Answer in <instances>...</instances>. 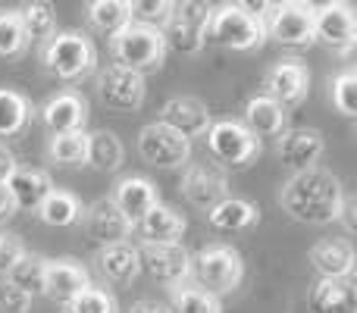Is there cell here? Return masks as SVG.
Instances as JSON below:
<instances>
[{
  "mask_svg": "<svg viewBox=\"0 0 357 313\" xmlns=\"http://www.w3.org/2000/svg\"><path fill=\"white\" fill-rule=\"evenodd\" d=\"M135 226L142 229L144 241H160V245H176V241L185 235V220L176 213V210L163 207L160 201H157Z\"/></svg>",
  "mask_w": 357,
  "mask_h": 313,
  "instance_id": "603a6c76",
  "label": "cell"
},
{
  "mask_svg": "<svg viewBox=\"0 0 357 313\" xmlns=\"http://www.w3.org/2000/svg\"><path fill=\"white\" fill-rule=\"evenodd\" d=\"M138 154L148 160L151 166L176 169V166L188 163L191 142H185L178 132L167 129L163 123H148L142 132H138Z\"/></svg>",
  "mask_w": 357,
  "mask_h": 313,
  "instance_id": "ba28073f",
  "label": "cell"
},
{
  "mask_svg": "<svg viewBox=\"0 0 357 313\" xmlns=\"http://www.w3.org/2000/svg\"><path fill=\"white\" fill-rule=\"evenodd\" d=\"M310 91V72L304 63L282 60L264 75V98L276 100L282 110L298 107Z\"/></svg>",
  "mask_w": 357,
  "mask_h": 313,
  "instance_id": "8fae6325",
  "label": "cell"
},
{
  "mask_svg": "<svg viewBox=\"0 0 357 313\" xmlns=\"http://www.w3.org/2000/svg\"><path fill=\"white\" fill-rule=\"evenodd\" d=\"M163 35V44H167V50H176V54L182 56H195L204 50V41H207V31L204 29H195V25L182 22V19H169V25L160 31Z\"/></svg>",
  "mask_w": 357,
  "mask_h": 313,
  "instance_id": "f546056e",
  "label": "cell"
},
{
  "mask_svg": "<svg viewBox=\"0 0 357 313\" xmlns=\"http://www.w3.org/2000/svg\"><path fill=\"white\" fill-rule=\"evenodd\" d=\"M113 204L119 207V213L135 226L144 213L157 204V188L148 182L144 176H126L123 182L116 185V194H113Z\"/></svg>",
  "mask_w": 357,
  "mask_h": 313,
  "instance_id": "44dd1931",
  "label": "cell"
},
{
  "mask_svg": "<svg viewBox=\"0 0 357 313\" xmlns=\"http://www.w3.org/2000/svg\"><path fill=\"white\" fill-rule=\"evenodd\" d=\"M47 264H50V260H44L41 254H29V251H25L22 257L13 264V270L6 273L3 279H10V282L16 285L19 291H25L29 298L44 295V282H47Z\"/></svg>",
  "mask_w": 357,
  "mask_h": 313,
  "instance_id": "4316f807",
  "label": "cell"
},
{
  "mask_svg": "<svg viewBox=\"0 0 357 313\" xmlns=\"http://www.w3.org/2000/svg\"><path fill=\"white\" fill-rule=\"evenodd\" d=\"M29 35H25L22 22H19V13H0V56L6 60H16L29 50Z\"/></svg>",
  "mask_w": 357,
  "mask_h": 313,
  "instance_id": "d590c367",
  "label": "cell"
},
{
  "mask_svg": "<svg viewBox=\"0 0 357 313\" xmlns=\"http://www.w3.org/2000/svg\"><path fill=\"white\" fill-rule=\"evenodd\" d=\"M157 123H163L167 129L178 132L185 142H191V138L207 135V129L213 125V119H210V110H207L204 100H197V98H173V100L163 104L160 119H157Z\"/></svg>",
  "mask_w": 357,
  "mask_h": 313,
  "instance_id": "4fadbf2b",
  "label": "cell"
},
{
  "mask_svg": "<svg viewBox=\"0 0 357 313\" xmlns=\"http://www.w3.org/2000/svg\"><path fill=\"white\" fill-rule=\"evenodd\" d=\"M25 254V245H22V238L19 235H13V232H3L0 229V276H6V273L13 270V264H16L19 257Z\"/></svg>",
  "mask_w": 357,
  "mask_h": 313,
  "instance_id": "b9f144b4",
  "label": "cell"
},
{
  "mask_svg": "<svg viewBox=\"0 0 357 313\" xmlns=\"http://www.w3.org/2000/svg\"><path fill=\"white\" fill-rule=\"evenodd\" d=\"M13 213H16V207H13V197H10V191H6V185H0V222L10 220Z\"/></svg>",
  "mask_w": 357,
  "mask_h": 313,
  "instance_id": "f6af8a7d",
  "label": "cell"
},
{
  "mask_svg": "<svg viewBox=\"0 0 357 313\" xmlns=\"http://www.w3.org/2000/svg\"><path fill=\"white\" fill-rule=\"evenodd\" d=\"M135 251H138V264H142V270H148L151 276L160 279V282H182V279L191 273V257L182 247V241H176V245L142 241Z\"/></svg>",
  "mask_w": 357,
  "mask_h": 313,
  "instance_id": "7c38bea8",
  "label": "cell"
},
{
  "mask_svg": "<svg viewBox=\"0 0 357 313\" xmlns=\"http://www.w3.org/2000/svg\"><path fill=\"white\" fill-rule=\"evenodd\" d=\"M66 313H116V301L104 289H88L73 304H66Z\"/></svg>",
  "mask_w": 357,
  "mask_h": 313,
  "instance_id": "f35d334b",
  "label": "cell"
},
{
  "mask_svg": "<svg viewBox=\"0 0 357 313\" xmlns=\"http://www.w3.org/2000/svg\"><path fill=\"white\" fill-rule=\"evenodd\" d=\"M38 216H41V222H47V226H56V229H66V226H75V222L82 220V204L75 194H69V191H50L47 201L38 207Z\"/></svg>",
  "mask_w": 357,
  "mask_h": 313,
  "instance_id": "83f0119b",
  "label": "cell"
},
{
  "mask_svg": "<svg viewBox=\"0 0 357 313\" xmlns=\"http://www.w3.org/2000/svg\"><path fill=\"white\" fill-rule=\"evenodd\" d=\"M16 172V157L6 144H0V185H6V178Z\"/></svg>",
  "mask_w": 357,
  "mask_h": 313,
  "instance_id": "ee69618b",
  "label": "cell"
},
{
  "mask_svg": "<svg viewBox=\"0 0 357 313\" xmlns=\"http://www.w3.org/2000/svg\"><path fill=\"white\" fill-rule=\"evenodd\" d=\"M204 138H207L210 154L229 166H245L260 154V138H254L251 132L241 123H235V119H220V123H213Z\"/></svg>",
  "mask_w": 357,
  "mask_h": 313,
  "instance_id": "52a82bcc",
  "label": "cell"
},
{
  "mask_svg": "<svg viewBox=\"0 0 357 313\" xmlns=\"http://www.w3.org/2000/svg\"><path fill=\"white\" fill-rule=\"evenodd\" d=\"M342 307H357L351 279H320L310 289V310L314 313H335Z\"/></svg>",
  "mask_w": 357,
  "mask_h": 313,
  "instance_id": "484cf974",
  "label": "cell"
},
{
  "mask_svg": "<svg viewBox=\"0 0 357 313\" xmlns=\"http://www.w3.org/2000/svg\"><path fill=\"white\" fill-rule=\"evenodd\" d=\"M41 119L54 135H69V132H82L88 123V104L82 94L63 91L54 94L47 104L41 107Z\"/></svg>",
  "mask_w": 357,
  "mask_h": 313,
  "instance_id": "e0dca14e",
  "label": "cell"
},
{
  "mask_svg": "<svg viewBox=\"0 0 357 313\" xmlns=\"http://www.w3.org/2000/svg\"><path fill=\"white\" fill-rule=\"evenodd\" d=\"M339 220H342V226H345L348 232H354V229H357V201H354V197L345 194L342 210H339Z\"/></svg>",
  "mask_w": 357,
  "mask_h": 313,
  "instance_id": "7bdbcfd3",
  "label": "cell"
},
{
  "mask_svg": "<svg viewBox=\"0 0 357 313\" xmlns=\"http://www.w3.org/2000/svg\"><path fill=\"white\" fill-rule=\"evenodd\" d=\"M323 148H326V142H323V135L317 129H289L279 135V160H282V166H289L291 172H307L314 169V163L320 160Z\"/></svg>",
  "mask_w": 357,
  "mask_h": 313,
  "instance_id": "9a60e30c",
  "label": "cell"
},
{
  "mask_svg": "<svg viewBox=\"0 0 357 313\" xmlns=\"http://www.w3.org/2000/svg\"><path fill=\"white\" fill-rule=\"evenodd\" d=\"M173 16L182 19V22H188V25H195V29L207 31L210 16H213V6L201 3V0H185V3H173Z\"/></svg>",
  "mask_w": 357,
  "mask_h": 313,
  "instance_id": "ab89813d",
  "label": "cell"
},
{
  "mask_svg": "<svg viewBox=\"0 0 357 313\" xmlns=\"http://www.w3.org/2000/svg\"><path fill=\"white\" fill-rule=\"evenodd\" d=\"M16 13H19V22H22L29 41H50V38H54L56 19H54L50 3H25V6H19Z\"/></svg>",
  "mask_w": 357,
  "mask_h": 313,
  "instance_id": "d6a6232c",
  "label": "cell"
},
{
  "mask_svg": "<svg viewBox=\"0 0 357 313\" xmlns=\"http://www.w3.org/2000/svg\"><path fill=\"white\" fill-rule=\"evenodd\" d=\"M314 41L335 54H351L357 41V22L348 3H323L314 6Z\"/></svg>",
  "mask_w": 357,
  "mask_h": 313,
  "instance_id": "9c48e42d",
  "label": "cell"
},
{
  "mask_svg": "<svg viewBox=\"0 0 357 313\" xmlns=\"http://www.w3.org/2000/svg\"><path fill=\"white\" fill-rule=\"evenodd\" d=\"M91 289V279H88L85 266L73 264V260H54L47 264V282H44V295L54 298L56 304H73L82 291Z\"/></svg>",
  "mask_w": 357,
  "mask_h": 313,
  "instance_id": "d6986e66",
  "label": "cell"
},
{
  "mask_svg": "<svg viewBox=\"0 0 357 313\" xmlns=\"http://www.w3.org/2000/svg\"><path fill=\"white\" fill-rule=\"evenodd\" d=\"M123 142L113 135L110 129H100L94 135H88V163L100 172H113L123 166Z\"/></svg>",
  "mask_w": 357,
  "mask_h": 313,
  "instance_id": "f1b7e54d",
  "label": "cell"
},
{
  "mask_svg": "<svg viewBox=\"0 0 357 313\" xmlns=\"http://www.w3.org/2000/svg\"><path fill=\"white\" fill-rule=\"evenodd\" d=\"M47 72H54L56 79H85L94 69V44L88 41L82 31H60L54 35L41 50Z\"/></svg>",
  "mask_w": 357,
  "mask_h": 313,
  "instance_id": "5b68a950",
  "label": "cell"
},
{
  "mask_svg": "<svg viewBox=\"0 0 357 313\" xmlns=\"http://www.w3.org/2000/svg\"><path fill=\"white\" fill-rule=\"evenodd\" d=\"M98 270L104 279L110 282H132V279L142 273V264H138V251L132 245H110L98 254Z\"/></svg>",
  "mask_w": 357,
  "mask_h": 313,
  "instance_id": "d4e9b609",
  "label": "cell"
},
{
  "mask_svg": "<svg viewBox=\"0 0 357 313\" xmlns=\"http://www.w3.org/2000/svg\"><path fill=\"white\" fill-rule=\"evenodd\" d=\"M31 104L13 88H0V135H16L29 125Z\"/></svg>",
  "mask_w": 357,
  "mask_h": 313,
  "instance_id": "1f68e13d",
  "label": "cell"
},
{
  "mask_svg": "<svg viewBox=\"0 0 357 313\" xmlns=\"http://www.w3.org/2000/svg\"><path fill=\"white\" fill-rule=\"evenodd\" d=\"M129 16L135 25L163 31L169 25V19H173V3H169V0H132Z\"/></svg>",
  "mask_w": 357,
  "mask_h": 313,
  "instance_id": "e575fe53",
  "label": "cell"
},
{
  "mask_svg": "<svg viewBox=\"0 0 357 313\" xmlns=\"http://www.w3.org/2000/svg\"><path fill=\"white\" fill-rule=\"evenodd\" d=\"M113 56H116V66L132 69V72L144 75L151 69H160L163 60H167V44H163V35L154 29H144V25L129 22L123 31L110 38Z\"/></svg>",
  "mask_w": 357,
  "mask_h": 313,
  "instance_id": "3957f363",
  "label": "cell"
},
{
  "mask_svg": "<svg viewBox=\"0 0 357 313\" xmlns=\"http://www.w3.org/2000/svg\"><path fill=\"white\" fill-rule=\"evenodd\" d=\"M207 38L229 50H254L266 41V29L264 19L248 16L238 3H226V6H213Z\"/></svg>",
  "mask_w": 357,
  "mask_h": 313,
  "instance_id": "277c9868",
  "label": "cell"
},
{
  "mask_svg": "<svg viewBox=\"0 0 357 313\" xmlns=\"http://www.w3.org/2000/svg\"><path fill=\"white\" fill-rule=\"evenodd\" d=\"M98 91H100V100H104L110 110L135 113L138 107L144 104L148 85H144V75H138V72H132V69H123V66L113 63L107 72H100Z\"/></svg>",
  "mask_w": 357,
  "mask_h": 313,
  "instance_id": "30bf717a",
  "label": "cell"
},
{
  "mask_svg": "<svg viewBox=\"0 0 357 313\" xmlns=\"http://www.w3.org/2000/svg\"><path fill=\"white\" fill-rule=\"evenodd\" d=\"M31 298L19 291L10 279H0V310L3 313H29Z\"/></svg>",
  "mask_w": 357,
  "mask_h": 313,
  "instance_id": "60d3db41",
  "label": "cell"
},
{
  "mask_svg": "<svg viewBox=\"0 0 357 313\" xmlns=\"http://www.w3.org/2000/svg\"><path fill=\"white\" fill-rule=\"evenodd\" d=\"M207 220H210V226L220 229V232H241V229H251L254 222L260 220V210H257V204L245 201V197L229 194L226 201H220L210 210Z\"/></svg>",
  "mask_w": 357,
  "mask_h": 313,
  "instance_id": "cb8c5ba5",
  "label": "cell"
},
{
  "mask_svg": "<svg viewBox=\"0 0 357 313\" xmlns=\"http://www.w3.org/2000/svg\"><path fill=\"white\" fill-rule=\"evenodd\" d=\"M6 191L13 197L16 210H35L47 201V194L54 191V182L44 169H31V166H16L10 178H6Z\"/></svg>",
  "mask_w": 357,
  "mask_h": 313,
  "instance_id": "ac0fdd59",
  "label": "cell"
},
{
  "mask_svg": "<svg viewBox=\"0 0 357 313\" xmlns=\"http://www.w3.org/2000/svg\"><path fill=\"white\" fill-rule=\"evenodd\" d=\"M88 19H91L94 29L107 31V35H116V31H123L126 25L132 22L129 16V0H94L91 6H88Z\"/></svg>",
  "mask_w": 357,
  "mask_h": 313,
  "instance_id": "4dcf8cb0",
  "label": "cell"
},
{
  "mask_svg": "<svg viewBox=\"0 0 357 313\" xmlns=\"http://www.w3.org/2000/svg\"><path fill=\"white\" fill-rule=\"evenodd\" d=\"M285 123H289V113H285L276 100L264 98V94H257V98H251L245 104V123H241V125H245L254 138H260V135H282Z\"/></svg>",
  "mask_w": 357,
  "mask_h": 313,
  "instance_id": "7402d4cb",
  "label": "cell"
},
{
  "mask_svg": "<svg viewBox=\"0 0 357 313\" xmlns=\"http://www.w3.org/2000/svg\"><path fill=\"white\" fill-rule=\"evenodd\" d=\"M191 273H195V282H197L195 289L207 291L213 298H222L241 285L245 260L229 245H210L204 251H197V257L191 260Z\"/></svg>",
  "mask_w": 357,
  "mask_h": 313,
  "instance_id": "7a4b0ae2",
  "label": "cell"
},
{
  "mask_svg": "<svg viewBox=\"0 0 357 313\" xmlns=\"http://www.w3.org/2000/svg\"><path fill=\"white\" fill-rule=\"evenodd\" d=\"M282 207L291 220L298 222H310V226H326V222L339 220L342 201H345V191L342 182L326 169H307L298 172L289 178V185L282 188Z\"/></svg>",
  "mask_w": 357,
  "mask_h": 313,
  "instance_id": "6da1fadb",
  "label": "cell"
},
{
  "mask_svg": "<svg viewBox=\"0 0 357 313\" xmlns=\"http://www.w3.org/2000/svg\"><path fill=\"white\" fill-rule=\"evenodd\" d=\"M333 104L345 116H357V72L354 69H348V72L333 79Z\"/></svg>",
  "mask_w": 357,
  "mask_h": 313,
  "instance_id": "74e56055",
  "label": "cell"
},
{
  "mask_svg": "<svg viewBox=\"0 0 357 313\" xmlns=\"http://www.w3.org/2000/svg\"><path fill=\"white\" fill-rule=\"evenodd\" d=\"M50 160L60 166H82L88 163V135L85 132H69V135L50 138Z\"/></svg>",
  "mask_w": 357,
  "mask_h": 313,
  "instance_id": "836d02e7",
  "label": "cell"
},
{
  "mask_svg": "<svg viewBox=\"0 0 357 313\" xmlns=\"http://www.w3.org/2000/svg\"><path fill=\"white\" fill-rule=\"evenodd\" d=\"M178 191L185 194L188 204H195V207H201L210 213L216 204L229 197V182L220 169H213V166H188Z\"/></svg>",
  "mask_w": 357,
  "mask_h": 313,
  "instance_id": "5bb4252c",
  "label": "cell"
},
{
  "mask_svg": "<svg viewBox=\"0 0 357 313\" xmlns=\"http://www.w3.org/2000/svg\"><path fill=\"white\" fill-rule=\"evenodd\" d=\"M266 38L285 47H307L314 44V6L310 3H273L264 19Z\"/></svg>",
  "mask_w": 357,
  "mask_h": 313,
  "instance_id": "8992f818",
  "label": "cell"
},
{
  "mask_svg": "<svg viewBox=\"0 0 357 313\" xmlns=\"http://www.w3.org/2000/svg\"><path fill=\"white\" fill-rule=\"evenodd\" d=\"M129 313H173V310L163 307V304H157V301H138V304H132Z\"/></svg>",
  "mask_w": 357,
  "mask_h": 313,
  "instance_id": "bcb514c9",
  "label": "cell"
},
{
  "mask_svg": "<svg viewBox=\"0 0 357 313\" xmlns=\"http://www.w3.org/2000/svg\"><path fill=\"white\" fill-rule=\"evenodd\" d=\"M173 313H222V304L220 298L188 285V289H173Z\"/></svg>",
  "mask_w": 357,
  "mask_h": 313,
  "instance_id": "8d00e7d4",
  "label": "cell"
},
{
  "mask_svg": "<svg viewBox=\"0 0 357 313\" xmlns=\"http://www.w3.org/2000/svg\"><path fill=\"white\" fill-rule=\"evenodd\" d=\"M310 264L320 279H351L354 273V247L345 238H323L310 247Z\"/></svg>",
  "mask_w": 357,
  "mask_h": 313,
  "instance_id": "ffe728a7",
  "label": "cell"
},
{
  "mask_svg": "<svg viewBox=\"0 0 357 313\" xmlns=\"http://www.w3.org/2000/svg\"><path fill=\"white\" fill-rule=\"evenodd\" d=\"M85 229L94 241H100L104 247L110 245H123L126 235L132 232V222L119 213V207L113 204V197H100L88 207L85 213Z\"/></svg>",
  "mask_w": 357,
  "mask_h": 313,
  "instance_id": "2e32d148",
  "label": "cell"
}]
</instances>
